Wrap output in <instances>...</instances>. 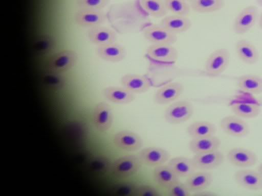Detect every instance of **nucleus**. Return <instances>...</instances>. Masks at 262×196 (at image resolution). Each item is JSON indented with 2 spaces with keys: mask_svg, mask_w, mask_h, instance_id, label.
I'll return each instance as SVG.
<instances>
[{
  "mask_svg": "<svg viewBox=\"0 0 262 196\" xmlns=\"http://www.w3.org/2000/svg\"><path fill=\"white\" fill-rule=\"evenodd\" d=\"M142 164L138 155H126L112 162L110 170L117 177L126 178L137 173L141 169Z\"/></svg>",
  "mask_w": 262,
  "mask_h": 196,
  "instance_id": "nucleus-1",
  "label": "nucleus"
},
{
  "mask_svg": "<svg viewBox=\"0 0 262 196\" xmlns=\"http://www.w3.org/2000/svg\"><path fill=\"white\" fill-rule=\"evenodd\" d=\"M77 53L73 50H64L52 55L47 63L50 72L62 73L72 69L78 61Z\"/></svg>",
  "mask_w": 262,
  "mask_h": 196,
  "instance_id": "nucleus-2",
  "label": "nucleus"
},
{
  "mask_svg": "<svg viewBox=\"0 0 262 196\" xmlns=\"http://www.w3.org/2000/svg\"><path fill=\"white\" fill-rule=\"evenodd\" d=\"M193 113L191 103L181 100L171 104L165 110L164 118L170 124L177 125L188 120Z\"/></svg>",
  "mask_w": 262,
  "mask_h": 196,
  "instance_id": "nucleus-3",
  "label": "nucleus"
},
{
  "mask_svg": "<svg viewBox=\"0 0 262 196\" xmlns=\"http://www.w3.org/2000/svg\"><path fill=\"white\" fill-rule=\"evenodd\" d=\"M230 61V53L225 48L214 51L207 59L205 64L206 73L212 77L222 74L228 67Z\"/></svg>",
  "mask_w": 262,
  "mask_h": 196,
  "instance_id": "nucleus-4",
  "label": "nucleus"
},
{
  "mask_svg": "<svg viewBox=\"0 0 262 196\" xmlns=\"http://www.w3.org/2000/svg\"><path fill=\"white\" fill-rule=\"evenodd\" d=\"M258 17L257 8L250 5L243 8L237 14L233 23V30L236 34H244L255 24Z\"/></svg>",
  "mask_w": 262,
  "mask_h": 196,
  "instance_id": "nucleus-5",
  "label": "nucleus"
},
{
  "mask_svg": "<svg viewBox=\"0 0 262 196\" xmlns=\"http://www.w3.org/2000/svg\"><path fill=\"white\" fill-rule=\"evenodd\" d=\"M144 38L151 44H169L173 45L177 41V34L160 24H152L143 30Z\"/></svg>",
  "mask_w": 262,
  "mask_h": 196,
  "instance_id": "nucleus-6",
  "label": "nucleus"
},
{
  "mask_svg": "<svg viewBox=\"0 0 262 196\" xmlns=\"http://www.w3.org/2000/svg\"><path fill=\"white\" fill-rule=\"evenodd\" d=\"M226 159L231 165L244 168L255 165L257 158L255 153L250 150L235 147L228 151Z\"/></svg>",
  "mask_w": 262,
  "mask_h": 196,
  "instance_id": "nucleus-7",
  "label": "nucleus"
},
{
  "mask_svg": "<svg viewBox=\"0 0 262 196\" xmlns=\"http://www.w3.org/2000/svg\"><path fill=\"white\" fill-rule=\"evenodd\" d=\"M146 53L151 59L162 63H173L178 58V50L169 44H151Z\"/></svg>",
  "mask_w": 262,
  "mask_h": 196,
  "instance_id": "nucleus-8",
  "label": "nucleus"
},
{
  "mask_svg": "<svg viewBox=\"0 0 262 196\" xmlns=\"http://www.w3.org/2000/svg\"><path fill=\"white\" fill-rule=\"evenodd\" d=\"M113 141L117 147L127 152L138 151L143 145L141 137L137 133L128 130L117 132L114 135Z\"/></svg>",
  "mask_w": 262,
  "mask_h": 196,
  "instance_id": "nucleus-9",
  "label": "nucleus"
},
{
  "mask_svg": "<svg viewBox=\"0 0 262 196\" xmlns=\"http://www.w3.org/2000/svg\"><path fill=\"white\" fill-rule=\"evenodd\" d=\"M221 129L228 135L235 137H243L249 133L247 123L235 115H227L222 118L220 123Z\"/></svg>",
  "mask_w": 262,
  "mask_h": 196,
  "instance_id": "nucleus-10",
  "label": "nucleus"
},
{
  "mask_svg": "<svg viewBox=\"0 0 262 196\" xmlns=\"http://www.w3.org/2000/svg\"><path fill=\"white\" fill-rule=\"evenodd\" d=\"M95 53L101 59L113 63L123 61L126 55L125 47L117 42L97 46Z\"/></svg>",
  "mask_w": 262,
  "mask_h": 196,
  "instance_id": "nucleus-11",
  "label": "nucleus"
},
{
  "mask_svg": "<svg viewBox=\"0 0 262 196\" xmlns=\"http://www.w3.org/2000/svg\"><path fill=\"white\" fill-rule=\"evenodd\" d=\"M138 155L143 164L154 167L165 164L170 159V154L167 150L156 146L143 148Z\"/></svg>",
  "mask_w": 262,
  "mask_h": 196,
  "instance_id": "nucleus-12",
  "label": "nucleus"
},
{
  "mask_svg": "<svg viewBox=\"0 0 262 196\" xmlns=\"http://www.w3.org/2000/svg\"><path fill=\"white\" fill-rule=\"evenodd\" d=\"M234 179L238 185L245 189L251 190L262 189V176L257 170L245 168L238 170L234 174Z\"/></svg>",
  "mask_w": 262,
  "mask_h": 196,
  "instance_id": "nucleus-13",
  "label": "nucleus"
},
{
  "mask_svg": "<svg viewBox=\"0 0 262 196\" xmlns=\"http://www.w3.org/2000/svg\"><path fill=\"white\" fill-rule=\"evenodd\" d=\"M74 18L78 26L91 28L103 24L106 20V14L102 10L78 9Z\"/></svg>",
  "mask_w": 262,
  "mask_h": 196,
  "instance_id": "nucleus-14",
  "label": "nucleus"
},
{
  "mask_svg": "<svg viewBox=\"0 0 262 196\" xmlns=\"http://www.w3.org/2000/svg\"><path fill=\"white\" fill-rule=\"evenodd\" d=\"M224 155L219 150L194 154L192 160L196 169L203 170L214 169L224 162Z\"/></svg>",
  "mask_w": 262,
  "mask_h": 196,
  "instance_id": "nucleus-15",
  "label": "nucleus"
},
{
  "mask_svg": "<svg viewBox=\"0 0 262 196\" xmlns=\"http://www.w3.org/2000/svg\"><path fill=\"white\" fill-rule=\"evenodd\" d=\"M93 120L98 131L102 132L108 131L113 122V113L110 105L103 102L97 104L94 109Z\"/></svg>",
  "mask_w": 262,
  "mask_h": 196,
  "instance_id": "nucleus-16",
  "label": "nucleus"
},
{
  "mask_svg": "<svg viewBox=\"0 0 262 196\" xmlns=\"http://www.w3.org/2000/svg\"><path fill=\"white\" fill-rule=\"evenodd\" d=\"M120 81L122 86L134 94L146 92L151 86L149 78L140 74H125L121 77Z\"/></svg>",
  "mask_w": 262,
  "mask_h": 196,
  "instance_id": "nucleus-17",
  "label": "nucleus"
},
{
  "mask_svg": "<svg viewBox=\"0 0 262 196\" xmlns=\"http://www.w3.org/2000/svg\"><path fill=\"white\" fill-rule=\"evenodd\" d=\"M183 85L178 82L168 83L155 92L154 101L159 105H165L177 100L184 91Z\"/></svg>",
  "mask_w": 262,
  "mask_h": 196,
  "instance_id": "nucleus-18",
  "label": "nucleus"
},
{
  "mask_svg": "<svg viewBox=\"0 0 262 196\" xmlns=\"http://www.w3.org/2000/svg\"><path fill=\"white\" fill-rule=\"evenodd\" d=\"M89 40L96 46L116 42L117 36L114 30L102 25L89 28Z\"/></svg>",
  "mask_w": 262,
  "mask_h": 196,
  "instance_id": "nucleus-19",
  "label": "nucleus"
},
{
  "mask_svg": "<svg viewBox=\"0 0 262 196\" xmlns=\"http://www.w3.org/2000/svg\"><path fill=\"white\" fill-rule=\"evenodd\" d=\"M235 51L239 59L245 64L253 65L259 59V53L256 47L246 39L237 40L235 44Z\"/></svg>",
  "mask_w": 262,
  "mask_h": 196,
  "instance_id": "nucleus-20",
  "label": "nucleus"
},
{
  "mask_svg": "<svg viewBox=\"0 0 262 196\" xmlns=\"http://www.w3.org/2000/svg\"><path fill=\"white\" fill-rule=\"evenodd\" d=\"M221 144L220 138L215 136L191 138L189 148L194 154H201L219 150Z\"/></svg>",
  "mask_w": 262,
  "mask_h": 196,
  "instance_id": "nucleus-21",
  "label": "nucleus"
},
{
  "mask_svg": "<svg viewBox=\"0 0 262 196\" xmlns=\"http://www.w3.org/2000/svg\"><path fill=\"white\" fill-rule=\"evenodd\" d=\"M102 94L107 101L118 104H128L135 99V94L123 86L106 87L103 89Z\"/></svg>",
  "mask_w": 262,
  "mask_h": 196,
  "instance_id": "nucleus-22",
  "label": "nucleus"
},
{
  "mask_svg": "<svg viewBox=\"0 0 262 196\" xmlns=\"http://www.w3.org/2000/svg\"><path fill=\"white\" fill-rule=\"evenodd\" d=\"M160 24L177 35L187 31L192 23L190 19L186 16L173 14L164 16Z\"/></svg>",
  "mask_w": 262,
  "mask_h": 196,
  "instance_id": "nucleus-23",
  "label": "nucleus"
},
{
  "mask_svg": "<svg viewBox=\"0 0 262 196\" xmlns=\"http://www.w3.org/2000/svg\"><path fill=\"white\" fill-rule=\"evenodd\" d=\"M213 182L212 175L208 172H194L187 177L185 182L190 192L206 189Z\"/></svg>",
  "mask_w": 262,
  "mask_h": 196,
  "instance_id": "nucleus-24",
  "label": "nucleus"
},
{
  "mask_svg": "<svg viewBox=\"0 0 262 196\" xmlns=\"http://www.w3.org/2000/svg\"><path fill=\"white\" fill-rule=\"evenodd\" d=\"M167 164L179 177H187L196 169L192 158L178 156L168 160Z\"/></svg>",
  "mask_w": 262,
  "mask_h": 196,
  "instance_id": "nucleus-25",
  "label": "nucleus"
},
{
  "mask_svg": "<svg viewBox=\"0 0 262 196\" xmlns=\"http://www.w3.org/2000/svg\"><path fill=\"white\" fill-rule=\"evenodd\" d=\"M238 87L242 91L254 94L262 93V77L252 74L239 76L237 81Z\"/></svg>",
  "mask_w": 262,
  "mask_h": 196,
  "instance_id": "nucleus-26",
  "label": "nucleus"
},
{
  "mask_svg": "<svg viewBox=\"0 0 262 196\" xmlns=\"http://www.w3.org/2000/svg\"><path fill=\"white\" fill-rule=\"evenodd\" d=\"M153 176L155 182L159 185L166 188L179 180V177L167 164L155 167Z\"/></svg>",
  "mask_w": 262,
  "mask_h": 196,
  "instance_id": "nucleus-27",
  "label": "nucleus"
},
{
  "mask_svg": "<svg viewBox=\"0 0 262 196\" xmlns=\"http://www.w3.org/2000/svg\"><path fill=\"white\" fill-rule=\"evenodd\" d=\"M187 131L191 138H199L215 135L216 128L212 122L198 120L190 124L187 127Z\"/></svg>",
  "mask_w": 262,
  "mask_h": 196,
  "instance_id": "nucleus-28",
  "label": "nucleus"
},
{
  "mask_svg": "<svg viewBox=\"0 0 262 196\" xmlns=\"http://www.w3.org/2000/svg\"><path fill=\"white\" fill-rule=\"evenodd\" d=\"M233 113L242 118H252L257 117L260 113V106L255 103L236 102L230 106Z\"/></svg>",
  "mask_w": 262,
  "mask_h": 196,
  "instance_id": "nucleus-29",
  "label": "nucleus"
},
{
  "mask_svg": "<svg viewBox=\"0 0 262 196\" xmlns=\"http://www.w3.org/2000/svg\"><path fill=\"white\" fill-rule=\"evenodd\" d=\"M224 4V0H192L190 6L198 13H209L220 10Z\"/></svg>",
  "mask_w": 262,
  "mask_h": 196,
  "instance_id": "nucleus-30",
  "label": "nucleus"
},
{
  "mask_svg": "<svg viewBox=\"0 0 262 196\" xmlns=\"http://www.w3.org/2000/svg\"><path fill=\"white\" fill-rule=\"evenodd\" d=\"M140 4L145 12L153 17H164L168 12L164 0H140Z\"/></svg>",
  "mask_w": 262,
  "mask_h": 196,
  "instance_id": "nucleus-31",
  "label": "nucleus"
},
{
  "mask_svg": "<svg viewBox=\"0 0 262 196\" xmlns=\"http://www.w3.org/2000/svg\"><path fill=\"white\" fill-rule=\"evenodd\" d=\"M168 11L173 14L187 16L190 10V6L185 0H164Z\"/></svg>",
  "mask_w": 262,
  "mask_h": 196,
  "instance_id": "nucleus-32",
  "label": "nucleus"
},
{
  "mask_svg": "<svg viewBox=\"0 0 262 196\" xmlns=\"http://www.w3.org/2000/svg\"><path fill=\"white\" fill-rule=\"evenodd\" d=\"M138 185L131 182H122L115 185L113 191L119 195L136 196Z\"/></svg>",
  "mask_w": 262,
  "mask_h": 196,
  "instance_id": "nucleus-33",
  "label": "nucleus"
},
{
  "mask_svg": "<svg viewBox=\"0 0 262 196\" xmlns=\"http://www.w3.org/2000/svg\"><path fill=\"white\" fill-rule=\"evenodd\" d=\"M55 43V38L52 36L46 34L41 36L37 40L34 47L37 52L46 53L54 47Z\"/></svg>",
  "mask_w": 262,
  "mask_h": 196,
  "instance_id": "nucleus-34",
  "label": "nucleus"
},
{
  "mask_svg": "<svg viewBox=\"0 0 262 196\" xmlns=\"http://www.w3.org/2000/svg\"><path fill=\"white\" fill-rule=\"evenodd\" d=\"M110 0H77L76 5L79 9L101 10L109 3Z\"/></svg>",
  "mask_w": 262,
  "mask_h": 196,
  "instance_id": "nucleus-35",
  "label": "nucleus"
},
{
  "mask_svg": "<svg viewBox=\"0 0 262 196\" xmlns=\"http://www.w3.org/2000/svg\"><path fill=\"white\" fill-rule=\"evenodd\" d=\"M168 195L169 196H189L190 191L185 183L179 180L167 188Z\"/></svg>",
  "mask_w": 262,
  "mask_h": 196,
  "instance_id": "nucleus-36",
  "label": "nucleus"
},
{
  "mask_svg": "<svg viewBox=\"0 0 262 196\" xmlns=\"http://www.w3.org/2000/svg\"><path fill=\"white\" fill-rule=\"evenodd\" d=\"M111 161L106 157L98 156L92 160L91 168L97 172H105L111 169Z\"/></svg>",
  "mask_w": 262,
  "mask_h": 196,
  "instance_id": "nucleus-37",
  "label": "nucleus"
},
{
  "mask_svg": "<svg viewBox=\"0 0 262 196\" xmlns=\"http://www.w3.org/2000/svg\"><path fill=\"white\" fill-rule=\"evenodd\" d=\"M161 194L159 190L155 186L147 184H138L136 196H160Z\"/></svg>",
  "mask_w": 262,
  "mask_h": 196,
  "instance_id": "nucleus-38",
  "label": "nucleus"
},
{
  "mask_svg": "<svg viewBox=\"0 0 262 196\" xmlns=\"http://www.w3.org/2000/svg\"><path fill=\"white\" fill-rule=\"evenodd\" d=\"M51 75L48 76L45 79L46 82L53 87L60 88L64 85V80L59 75L60 73L51 72Z\"/></svg>",
  "mask_w": 262,
  "mask_h": 196,
  "instance_id": "nucleus-39",
  "label": "nucleus"
},
{
  "mask_svg": "<svg viewBox=\"0 0 262 196\" xmlns=\"http://www.w3.org/2000/svg\"><path fill=\"white\" fill-rule=\"evenodd\" d=\"M216 194L212 191L207 190L206 189L194 192L193 195L194 196H214Z\"/></svg>",
  "mask_w": 262,
  "mask_h": 196,
  "instance_id": "nucleus-40",
  "label": "nucleus"
},
{
  "mask_svg": "<svg viewBox=\"0 0 262 196\" xmlns=\"http://www.w3.org/2000/svg\"><path fill=\"white\" fill-rule=\"evenodd\" d=\"M258 26L262 30V12L260 14L258 20Z\"/></svg>",
  "mask_w": 262,
  "mask_h": 196,
  "instance_id": "nucleus-41",
  "label": "nucleus"
},
{
  "mask_svg": "<svg viewBox=\"0 0 262 196\" xmlns=\"http://www.w3.org/2000/svg\"><path fill=\"white\" fill-rule=\"evenodd\" d=\"M256 170L262 176V162L258 165Z\"/></svg>",
  "mask_w": 262,
  "mask_h": 196,
  "instance_id": "nucleus-42",
  "label": "nucleus"
},
{
  "mask_svg": "<svg viewBox=\"0 0 262 196\" xmlns=\"http://www.w3.org/2000/svg\"><path fill=\"white\" fill-rule=\"evenodd\" d=\"M256 2L258 6L262 7V0H256Z\"/></svg>",
  "mask_w": 262,
  "mask_h": 196,
  "instance_id": "nucleus-43",
  "label": "nucleus"
},
{
  "mask_svg": "<svg viewBox=\"0 0 262 196\" xmlns=\"http://www.w3.org/2000/svg\"><path fill=\"white\" fill-rule=\"evenodd\" d=\"M185 1H190V2H191V1H192V0H185Z\"/></svg>",
  "mask_w": 262,
  "mask_h": 196,
  "instance_id": "nucleus-44",
  "label": "nucleus"
}]
</instances>
